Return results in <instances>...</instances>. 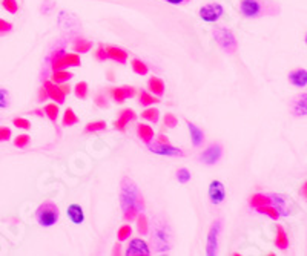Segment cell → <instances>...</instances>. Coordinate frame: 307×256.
Instances as JSON below:
<instances>
[{
  "instance_id": "cell-46",
  "label": "cell",
  "mask_w": 307,
  "mask_h": 256,
  "mask_svg": "<svg viewBox=\"0 0 307 256\" xmlns=\"http://www.w3.org/2000/svg\"><path fill=\"white\" fill-rule=\"evenodd\" d=\"M56 5H54V2H49V0H45L43 3H42V6H40V12H43L45 15H48L51 11H52V8H54Z\"/></svg>"
},
{
  "instance_id": "cell-17",
  "label": "cell",
  "mask_w": 307,
  "mask_h": 256,
  "mask_svg": "<svg viewBox=\"0 0 307 256\" xmlns=\"http://www.w3.org/2000/svg\"><path fill=\"white\" fill-rule=\"evenodd\" d=\"M43 85H45V88H46V91H48V97H49L52 102H56L57 105H63V103H65L66 94L63 92V89L60 88V85L54 83L52 80H51V82H49V80H45Z\"/></svg>"
},
{
  "instance_id": "cell-25",
  "label": "cell",
  "mask_w": 307,
  "mask_h": 256,
  "mask_svg": "<svg viewBox=\"0 0 307 256\" xmlns=\"http://www.w3.org/2000/svg\"><path fill=\"white\" fill-rule=\"evenodd\" d=\"M93 49V42L86 40L83 37H76L73 42V51L79 52V54H86Z\"/></svg>"
},
{
  "instance_id": "cell-8",
  "label": "cell",
  "mask_w": 307,
  "mask_h": 256,
  "mask_svg": "<svg viewBox=\"0 0 307 256\" xmlns=\"http://www.w3.org/2000/svg\"><path fill=\"white\" fill-rule=\"evenodd\" d=\"M82 65V60H80V55L79 54H68V52H63L60 54L57 58H54L49 65L51 71H57V69H68V68H76V66H80Z\"/></svg>"
},
{
  "instance_id": "cell-35",
  "label": "cell",
  "mask_w": 307,
  "mask_h": 256,
  "mask_svg": "<svg viewBox=\"0 0 307 256\" xmlns=\"http://www.w3.org/2000/svg\"><path fill=\"white\" fill-rule=\"evenodd\" d=\"M45 115L51 120V123H57V119H59V106L56 103H51V105H46L45 106Z\"/></svg>"
},
{
  "instance_id": "cell-16",
  "label": "cell",
  "mask_w": 307,
  "mask_h": 256,
  "mask_svg": "<svg viewBox=\"0 0 307 256\" xmlns=\"http://www.w3.org/2000/svg\"><path fill=\"white\" fill-rule=\"evenodd\" d=\"M57 23H59V26H60L62 29H65V31H73V29L80 28V20H79L73 12H68V11H60V12H59Z\"/></svg>"
},
{
  "instance_id": "cell-31",
  "label": "cell",
  "mask_w": 307,
  "mask_h": 256,
  "mask_svg": "<svg viewBox=\"0 0 307 256\" xmlns=\"http://www.w3.org/2000/svg\"><path fill=\"white\" fill-rule=\"evenodd\" d=\"M79 123V117L76 115L74 109L73 108H68L63 114V120H62V126L65 128H69V126H74Z\"/></svg>"
},
{
  "instance_id": "cell-20",
  "label": "cell",
  "mask_w": 307,
  "mask_h": 256,
  "mask_svg": "<svg viewBox=\"0 0 307 256\" xmlns=\"http://www.w3.org/2000/svg\"><path fill=\"white\" fill-rule=\"evenodd\" d=\"M106 52H107V60L117 62L120 65H124L128 62V51H124L120 46L109 45V46H106Z\"/></svg>"
},
{
  "instance_id": "cell-24",
  "label": "cell",
  "mask_w": 307,
  "mask_h": 256,
  "mask_svg": "<svg viewBox=\"0 0 307 256\" xmlns=\"http://www.w3.org/2000/svg\"><path fill=\"white\" fill-rule=\"evenodd\" d=\"M266 204H270V195L269 193H254L250 198H249V206L252 207V209H260V207H263V206H266Z\"/></svg>"
},
{
  "instance_id": "cell-44",
  "label": "cell",
  "mask_w": 307,
  "mask_h": 256,
  "mask_svg": "<svg viewBox=\"0 0 307 256\" xmlns=\"http://www.w3.org/2000/svg\"><path fill=\"white\" fill-rule=\"evenodd\" d=\"M12 125H14L15 128L25 129V130L31 129V123H29L26 119H22V117H17V119H14V120H12Z\"/></svg>"
},
{
  "instance_id": "cell-2",
  "label": "cell",
  "mask_w": 307,
  "mask_h": 256,
  "mask_svg": "<svg viewBox=\"0 0 307 256\" xmlns=\"http://www.w3.org/2000/svg\"><path fill=\"white\" fill-rule=\"evenodd\" d=\"M149 235H151V252L154 253H166L174 246V232L169 221L158 215L154 216L152 224H149Z\"/></svg>"
},
{
  "instance_id": "cell-5",
  "label": "cell",
  "mask_w": 307,
  "mask_h": 256,
  "mask_svg": "<svg viewBox=\"0 0 307 256\" xmlns=\"http://www.w3.org/2000/svg\"><path fill=\"white\" fill-rule=\"evenodd\" d=\"M212 35L215 38V42L218 43V46L226 52V54H235L238 49V42L235 34L224 26H216L212 29Z\"/></svg>"
},
{
  "instance_id": "cell-54",
  "label": "cell",
  "mask_w": 307,
  "mask_h": 256,
  "mask_svg": "<svg viewBox=\"0 0 307 256\" xmlns=\"http://www.w3.org/2000/svg\"><path fill=\"white\" fill-rule=\"evenodd\" d=\"M32 114H35L37 117H43V115H45V111H39V109H35V111H32Z\"/></svg>"
},
{
  "instance_id": "cell-30",
  "label": "cell",
  "mask_w": 307,
  "mask_h": 256,
  "mask_svg": "<svg viewBox=\"0 0 307 256\" xmlns=\"http://www.w3.org/2000/svg\"><path fill=\"white\" fill-rule=\"evenodd\" d=\"M135 221H137V230H138V233L143 235V237L149 235V221H148V216L143 212H140L137 215Z\"/></svg>"
},
{
  "instance_id": "cell-55",
  "label": "cell",
  "mask_w": 307,
  "mask_h": 256,
  "mask_svg": "<svg viewBox=\"0 0 307 256\" xmlns=\"http://www.w3.org/2000/svg\"><path fill=\"white\" fill-rule=\"evenodd\" d=\"M304 42H306V45H307V34H306V37H304Z\"/></svg>"
},
{
  "instance_id": "cell-33",
  "label": "cell",
  "mask_w": 307,
  "mask_h": 256,
  "mask_svg": "<svg viewBox=\"0 0 307 256\" xmlns=\"http://www.w3.org/2000/svg\"><path fill=\"white\" fill-rule=\"evenodd\" d=\"M141 119L148 120L151 123H158V120H160V111L157 108H146L141 112Z\"/></svg>"
},
{
  "instance_id": "cell-40",
  "label": "cell",
  "mask_w": 307,
  "mask_h": 256,
  "mask_svg": "<svg viewBox=\"0 0 307 256\" xmlns=\"http://www.w3.org/2000/svg\"><path fill=\"white\" fill-rule=\"evenodd\" d=\"M2 6H3V9H6V11L11 12V14H15V12L19 11V3H17V0H3V2H2Z\"/></svg>"
},
{
  "instance_id": "cell-32",
  "label": "cell",
  "mask_w": 307,
  "mask_h": 256,
  "mask_svg": "<svg viewBox=\"0 0 307 256\" xmlns=\"http://www.w3.org/2000/svg\"><path fill=\"white\" fill-rule=\"evenodd\" d=\"M131 66H132V71H134L137 75H146V74L149 72L148 65H146L143 60H140V58H132Z\"/></svg>"
},
{
  "instance_id": "cell-53",
  "label": "cell",
  "mask_w": 307,
  "mask_h": 256,
  "mask_svg": "<svg viewBox=\"0 0 307 256\" xmlns=\"http://www.w3.org/2000/svg\"><path fill=\"white\" fill-rule=\"evenodd\" d=\"M120 249H121V246L120 244H117L115 247H114V250H112V255H120L121 252H120Z\"/></svg>"
},
{
  "instance_id": "cell-28",
  "label": "cell",
  "mask_w": 307,
  "mask_h": 256,
  "mask_svg": "<svg viewBox=\"0 0 307 256\" xmlns=\"http://www.w3.org/2000/svg\"><path fill=\"white\" fill-rule=\"evenodd\" d=\"M73 77H74V74H73V72H69L68 69H57V71H52V75H51L52 82H54V83H57V85H60V83H66V82H69Z\"/></svg>"
},
{
  "instance_id": "cell-39",
  "label": "cell",
  "mask_w": 307,
  "mask_h": 256,
  "mask_svg": "<svg viewBox=\"0 0 307 256\" xmlns=\"http://www.w3.org/2000/svg\"><path fill=\"white\" fill-rule=\"evenodd\" d=\"M29 141H31V136H29V135H26V133H23V135L15 136V140H14V146H15V147L23 149V147H26V146L29 144Z\"/></svg>"
},
{
  "instance_id": "cell-6",
  "label": "cell",
  "mask_w": 307,
  "mask_h": 256,
  "mask_svg": "<svg viewBox=\"0 0 307 256\" xmlns=\"http://www.w3.org/2000/svg\"><path fill=\"white\" fill-rule=\"evenodd\" d=\"M221 220H215L213 224L209 229L207 238H206V255L215 256L218 253V246H220V235H221Z\"/></svg>"
},
{
  "instance_id": "cell-51",
  "label": "cell",
  "mask_w": 307,
  "mask_h": 256,
  "mask_svg": "<svg viewBox=\"0 0 307 256\" xmlns=\"http://www.w3.org/2000/svg\"><path fill=\"white\" fill-rule=\"evenodd\" d=\"M60 88H62V89H63V92H65V94H66V95H68V94H69V92H71V88H69V86H68V85H65V83H60Z\"/></svg>"
},
{
  "instance_id": "cell-3",
  "label": "cell",
  "mask_w": 307,
  "mask_h": 256,
  "mask_svg": "<svg viewBox=\"0 0 307 256\" xmlns=\"http://www.w3.org/2000/svg\"><path fill=\"white\" fill-rule=\"evenodd\" d=\"M278 11V6L264 0H240V12L246 18H258L264 14L272 15Z\"/></svg>"
},
{
  "instance_id": "cell-4",
  "label": "cell",
  "mask_w": 307,
  "mask_h": 256,
  "mask_svg": "<svg viewBox=\"0 0 307 256\" xmlns=\"http://www.w3.org/2000/svg\"><path fill=\"white\" fill-rule=\"evenodd\" d=\"M60 220V209L54 201H43L35 210V221L42 227H52Z\"/></svg>"
},
{
  "instance_id": "cell-45",
  "label": "cell",
  "mask_w": 307,
  "mask_h": 256,
  "mask_svg": "<svg viewBox=\"0 0 307 256\" xmlns=\"http://www.w3.org/2000/svg\"><path fill=\"white\" fill-rule=\"evenodd\" d=\"M96 60L100 62V63L107 60V52H106V46L104 45H99V48L96 51Z\"/></svg>"
},
{
  "instance_id": "cell-34",
  "label": "cell",
  "mask_w": 307,
  "mask_h": 256,
  "mask_svg": "<svg viewBox=\"0 0 307 256\" xmlns=\"http://www.w3.org/2000/svg\"><path fill=\"white\" fill-rule=\"evenodd\" d=\"M74 94H76L77 99L85 100V99L88 97V94H89V86H88V83H86V82H79V83L76 85V88H74Z\"/></svg>"
},
{
  "instance_id": "cell-9",
  "label": "cell",
  "mask_w": 307,
  "mask_h": 256,
  "mask_svg": "<svg viewBox=\"0 0 307 256\" xmlns=\"http://www.w3.org/2000/svg\"><path fill=\"white\" fill-rule=\"evenodd\" d=\"M223 14H224V8H223L221 3H207V5H203L198 11L200 18L206 23L218 22Z\"/></svg>"
},
{
  "instance_id": "cell-27",
  "label": "cell",
  "mask_w": 307,
  "mask_h": 256,
  "mask_svg": "<svg viewBox=\"0 0 307 256\" xmlns=\"http://www.w3.org/2000/svg\"><path fill=\"white\" fill-rule=\"evenodd\" d=\"M275 246L280 250H287L289 249V237L284 230L283 226H277V238H275Z\"/></svg>"
},
{
  "instance_id": "cell-14",
  "label": "cell",
  "mask_w": 307,
  "mask_h": 256,
  "mask_svg": "<svg viewBox=\"0 0 307 256\" xmlns=\"http://www.w3.org/2000/svg\"><path fill=\"white\" fill-rule=\"evenodd\" d=\"M270 195V201H272V206L277 209V212L280 213V216H289L292 213V209H291V198L287 200L284 195L281 193H269Z\"/></svg>"
},
{
  "instance_id": "cell-41",
  "label": "cell",
  "mask_w": 307,
  "mask_h": 256,
  "mask_svg": "<svg viewBox=\"0 0 307 256\" xmlns=\"http://www.w3.org/2000/svg\"><path fill=\"white\" fill-rule=\"evenodd\" d=\"M11 105V97H9V92L5 89V88H0V108L5 109Z\"/></svg>"
},
{
  "instance_id": "cell-19",
  "label": "cell",
  "mask_w": 307,
  "mask_h": 256,
  "mask_svg": "<svg viewBox=\"0 0 307 256\" xmlns=\"http://www.w3.org/2000/svg\"><path fill=\"white\" fill-rule=\"evenodd\" d=\"M287 78H289V83L295 88L307 86V71L304 68H297V69L291 71Z\"/></svg>"
},
{
  "instance_id": "cell-38",
  "label": "cell",
  "mask_w": 307,
  "mask_h": 256,
  "mask_svg": "<svg viewBox=\"0 0 307 256\" xmlns=\"http://www.w3.org/2000/svg\"><path fill=\"white\" fill-rule=\"evenodd\" d=\"M175 176H177L178 183L186 184V183H189V181H191V176H192V175H191V172H189L186 167H182V169H178V170H177Z\"/></svg>"
},
{
  "instance_id": "cell-49",
  "label": "cell",
  "mask_w": 307,
  "mask_h": 256,
  "mask_svg": "<svg viewBox=\"0 0 307 256\" xmlns=\"http://www.w3.org/2000/svg\"><path fill=\"white\" fill-rule=\"evenodd\" d=\"M11 135H12L11 129L0 128V143H2V141H8V140L11 138Z\"/></svg>"
},
{
  "instance_id": "cell-36",
  "label": "cell",
  "mask_w": 307,
  "mask_h": 256,
  "mask_svg": "<svg viewBox=\"0 0 307 256\" xmlns=\"http://www.w3.org/2000/svg\"><path fill=\"white\" fill-rule=\"evenodd\" d=\"M106 130V123L104 122H91L85 126V133H96V132H102Z\"/></svg>"
},
{
  "instance_id": "cell-12",
  "label": "cell",
  "mask_w": 307,
  "mask_h": 256,
  "mask_svg": "<svg viewBox=\"0 0 307 256\" xmlns=\"http://www.w3.org/2000/svg\"><path fill=\"white\" fill-rule=\"evenodd\" d=\"M151 253L152 252H151L149 244L145 240H141V238L131 240L129 246L124 250V255L126 256H149Z\"/></svg>"
},
{
  "instance_id": "cell-37",
  "label": "cell",
  "mask_w": 307,
  "mask_h": 256,
  "mask_svg": "<svg viewBox=\"0 0 307 256\" xmlns=\"http://www.w3.org/2000/svg\"><path fill=\"white\" fill-rule=\"evenodd\" d=\"M131 235H132V227H131L129 224H124V226H121V227L118 229L117 238H118V241H120V243H123V241L129 240V237H131Z\"/></svg>"
},
{
  "instance_id": "cell-23",
  "label": "cell",
  "mask_w": 307,
  "mask_h": 256,
  "mask_svg": "<svg viewBox=\"0 0 307 256\" xmlns=\"http://www.w3.org/2000/svg\"><path fill=\"white\" fill-rule=\"evenodd\" d=\"M148 89H149V92L151 94H154L155 97H163V94H165V82L161 80V78H158V77H151L149 80H148Z\"/></svg>"
},
{
  "instance_id": "cell-47",
  "label": "cell",
  "mask_w": 307,
  "mask_h": 256,
  "mask_svg": "<svg viewBox=\"0 0 307 256\" xmlns=\"http://www.w3.org/2000/svg\"><path fill=\"white\" fill-rule=\"evenodd\" d=\"M12 31V23L0 18V34H6V32H11Z\"/></svg>"
},
{
  "instance_id": "cell-50",
  "label": "cell",
  "mask_w": 307,
  "mask_h": 256,
  "mask_svg": "<svg viewBox=\"0 0 307 256\" xmlns=\"http://www.w3.org/2000/svg\"><path fill=\"white\" fill-rule=\"evenodd\" d=\"M163 2H166L169 5H174V6H180V5H186L191 0H163Z\"/></svg>"
},
{
  "instance_id": "cell-15",
  "label": "cell",
  "mask_w": 307,
  "mask_h": 256,
  "mask_svg": "<svg viewBox=\"0 0 307 256\" xmlns=\"http://www.w3.org/2000/svg\"><path fill=\"white\" fill-rule=\"evenodd\" d=\"M289 111L294 117H307V92L300 94L291 100Z\"/></svg>"
},
{
  "instance_id": "cell-11",
  "label": "cell",
  "mask_w": 307,
  "mask_h": 256,
  "mask_svg": "<svg viewBox=\"0 0 307 256\" xmlns=\"http://www.w3.org/2000/svg\"><path fill=\"white\" fill-rule=\"evenodd\" d=\"M207 196H209L212 204H215V206L221 204L226 200V187H224V184L220 180L210 181L209 189H207Z\"/></svg>"
},
{
  "instance_id": "cell-13",
  "label": "cell",
  "mask_w": 307,
  "mask_h": 256,
  "mask_svg": "<svg viewBox=\"0 0 307 256\" xmlns=\"http://www.w3.org/2000/svg\"><path fill=\"white\" fill-rule=\"evenodd\" d=\"M135 94H137L135 88L134 86H128V85H124V86H115V88L109 89V97L115 103H123L124 100L132 99Z\"/></svg>"
},
{
  "instance_id": "cell-43",
  "label": "cell",
  "mask_w": 307,
  "mask_h": 256,
  "mask_svg": "<svg viewBox=\"0 0 307 256\" xmlns=\"http://www.w3.org/2000/svg\"><path fill=\"white\" fill-rule=\"evenodd\" d=\"M96 105L99 106V108H107L109 106V100H107V95L104 94V92H99L97 95H96Z\"/></svg>"
},
{
  "instance_id": "cell-1",
  "label": "cell",
  "mask_w": 307,
  "mask_h": 256,
  "mask_svg": "<svg viewBox=\"0 0 307 256\" xmlns=\"http://www.w3.org/2000/svg\"><path fill=\"white\" fill-rule=\"evenodd\" d=\"M120 207L126 223L135 221L137 215L145 212L146 207L143 193L140 192L137 183L129 176H123L120 181Z\"/></svg>"
},
{
  "instance_id": "cell-48",
  "label": "cell",
  "mask_w": 307,
  "mask_h": 256,
  "mask_svg": "<svg viewBox=\"0 0 307 256\" xmlns=\"http://www.w3.org/2000/svg\"><path fill=\"white\" fill-rule=\"evenodd\" d=\"M49 97H48V91H46V88H45V85L39 89V94H37V102H46Z\"/></svg>"
},
{
  "instance_id": "cell-10",
  "label": "cell",
  "mask_w": 307,
  "mask_h": 256,
  "mask_svg": "<svg viewBox=\"0 0 307 256\" xmlns=\"http://www.w3.org/2000/svg\"><path fill=\"white\" fill-rule=\"evenodd\" d=\"M221 156H223V146L220 143H212L200 153L198 158L202 163H205L207 166H213L221 160Z\"/></svg>"
},
{
  "instance_id": "cell-22",
  "label": "cell",
  "mask_w": 307,
  "mask_h": 256,
  "mask_svg": "<svg viewBox=\"0 0 307 256\" xmlns=\"http://www.w3.org/2000/svg\"><path fill=\"white\" fill-rule=\"evenodd\" d=\"M188 129H189V135H191L192 146H194V147H202L206 140V135L205 132H203V129H200L197 125H194V123H191V122H188Z\"/></svg>"
},
{
  "instance_id": "cell-29",
  "label": "cell",
  "mask_w": 307,
  "mask_h": 256,
  "mask_svg": "<svg viewBox=\"0 0 307 256\" xmlns=\"http://www.w3.org/2000/svg\"><path fill=\"white\" fill-rule=\"evenodd\" d=\"M138 103H140V106L148 108V106H151L154 103H160V97H155L154 94H151L148 91H141L138 94Z\"/></svg>"
},
{
  "instance_id": "cell-42",
  "label": "cell",
  "mask_w": 307,
  "mask_h": 256,
  "mask_svg": "<svg viewBox=\"0 0 307 256\" xmlns=\"http://www.w3.org/2000/svg\"><path fill=\"white\" fill-rule=\"evenodd\" d=\"M163 122H165V126H166V128L171 129H174L178 125V119H177L174 114H166L165 119H163Z\"/></svg>"
},
{
  "instance_id": "cell-52",
  "label": "cell",
  "mask_w": 307,
  "mask_h": 256,
  "mask_svg": "<svg viewBox=\"0 0 307 256\" xmlns=\"http://www.w3.org/2000/svg\"><path fill=\"white\" fill-rule=\"evenodd\" d=\"M300 193H301V195H303V196H304V198H306V200H307V181H306V183H304V184H303V187H301Z\"/></svg>"
},
{
  "instance_id": "cell-7",
  "label": "cell",
  "mask_w": 307,
  "mask_h": 256,
  "mask_svg": "<svg viewBox=\"0 0 307 256\" xmlns=\"http://www.w3.org/2000/svg\"><path fill=\"white\" fill-rule=\"evenodd\" d=\"M149 152L155 153V155H161V156H185V152L175 146H172L171 143H160L155 138L146 144Z\"/></svg>"
},
{
  "instance_id": "cell-26",
  "label": "cell",
  "mask_w": 307,
  "mask_h": 256,
  "mask_svg": "<svg viewBox=\"0 0 307 256\" xmlns=\"http://www.w3.org/2000/svg\"><path fill=\"white\" fill-rule=\"evenodd\" d=\"M137 135H138V138H140L145 144L151 143V141L155 138L154 129L151 128V126H148V125H145V123H140V125L137 126Z\"/></svg>"
},
{
  "instance_id": "cell-21",
  "label": "cell",
  "mask_w": 307,
  "mask_h": 256,
  "mask_svg": "<svg viewBox=\"0 0 307 256\" xmlns=\"http://www.w3.org/2000/svg\"><path fill=\"white\" fill-rule=\"evenodd\" d=\"M66 215H68L69 221L76 226H80L85 221V212L80 204H69L66 209Z\"/></svg>"
},
{
  "instance_id": "cell-18",
  "label": "cell",
  "mask_w": 307,
  "mask_h": 256,
  "mask_svg": "<svg viewBox=\"0 0 307 256\" xmlns=\"http://www.w3.org/2000/svg\"><path fill=\"white\" fill-rule=\"evenodd\" d=\"M135 119H137V114L134 112V109L126 108V109H123V111L120 112L118 119H117L115 123H114V128H115V130L124 132V130H126V126H128L131 122H134Z\"/></svg>"
}]
</instances>
